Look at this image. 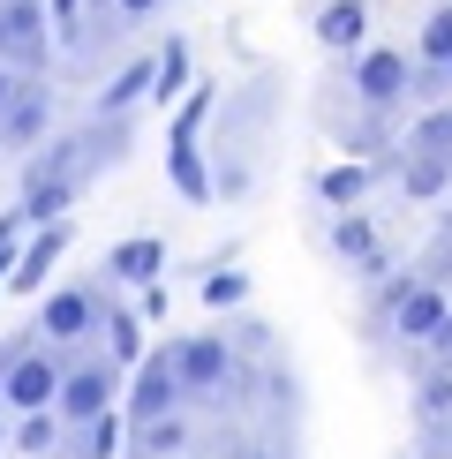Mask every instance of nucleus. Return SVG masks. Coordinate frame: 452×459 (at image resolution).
Masks as SVG:
<instances>
[{
  "instance_id": "f257e3e1",
  "label": "nucleus",
  "mask_w": 452,
  "mask_h": 459,
  "mask_svg": "<svg viewBox=\"0 0 452 459\" xmlns=\"http://www.w3.org/2000/svg\"><path fill=\"white\" fill-rule=\"evenodd\" d=\"M128 159V113L113 121V113H99L91 128H68V136H46L30 151V166H23V212L30 226H53V219H68V204L83 196L91 181L106 174V166H121Z\"/></svg>"
},
{
  "instance_id": "f03ea898",
  "label": "nucleus",
  "mask_w": 452,
  "mask_h": 459,
  "mask_svg": "<svg viewBox=\"0 0 452 459\" xmlns=\"http://www.w3.org/2000/svg\"><path fill=\"white\" fill-rule=\"evenodd\" d=\"M347 99H362L369 113H400L407 99H422V61L407 46H362L347 61Z\"/></svg>"
},
{
  "instance_id": "7ed1b4c3",
  "label": "nucleus",
  "mask_w": 452,
  "mask_h": 459,
  "mask_svg": "<svg viewBox=\"0 0 452 459\" xmlns=\"http://www.w3.org/2000/svg\"><path fill=\"white\" fill-rule=\"evenodd\" d=\"M212 106H219V91H212V83H196V91L181 99L174 128H166V174H174V188H181L188 204H212V196H219V174L204 166V151H196L204 121H212Z\"/></svg>"
},
{
  "instance_id": "20e7f679",
  "label": "nucleus",
  "mask_w": 452,
  "mask_h": 459,
  "mask_svg": "<svg viewBox=\"0 0 452 459\" xmlns=\"http://www.w3.org/2000/svg\"><path fill=\"white\" fill-rule=\"evenodd\" d=\"M30 324H38L46 347H83V339H99L106 332V272L83 279V286H53Z\"/></svg>"
},
{
  "instance_id": "39448f33",
  "label": "nucleus",
  "mask_w": 452,
  "mask_h": 459,
  "mask_svg": "<svg viewBox=\"0 0 452 459\" xmlns=\"http://www.w3.org/2000/svg\"><path fill=\"white\" fill-rule=\"evenodd\" d=\"M166 354H174V369H181L188 399H226V392H241V354L226 347L219 332H188V339H166Z\"/></svg>"
},
{
  "instance_id": "423d86ee",
  "label": "nucleus",
  "mask_w": 452,
  "mask_h": 459,
  "mask_svg": "<svg viewBox=\"0 0 452 459\" xmlns=\"http://www.w3.org/2000/svg\"><path fill=\"white\" fill-rule=\"evenodd\" d=\"M121 377H128V369H121L113 354H75V361H68V385H61V399H53V407H61V422L83 429V422H99V414H113Z\"/></svg>"
},
{
  "instance_id": "0eeeda50",
  "label": "nucleus",
  "mask_w": 452,
  "mask_h": 459,
  "mask_svg": "<svg viewBox=\"0 0 452 459\" xmlns=\"http://www.w3.org/2000/svg\"><path fill=\"white\" fill-rule=\"evenodd\" d=\"M53 38H61V23H53L46 0H0V61H15L23 75H46Z\"/></svg>"
},
{
  "instance_id": "6e6552de",
  "label": "nucleus",
  "mask_w": 452,
  "mask_h": 459,
  "mask_svg": "<svg viewBox=\"0 0 452 459\" xmlns=\"http://www.w3.org/2000/svg\"><path fill=\"white\" fill-rule=\"evenodd\" d=\"M68 347H46V339H38V347L15 361L8 369V385H0V407L8 414H38V407H53V399H61V385H68Z\"/></svg>"
},
{
  "instance_id": "1a4fd4ad",
  "label": "nucleus",
  "mask_w": 452,
  "mask_h": 459,
  "mask_svg": "<svg viewBox=\"0 0 452 459\" xmlns=\"http://www.w3.org/2000/svg\"><path fill=\"white\" fill-rule=\"evenodd\" d=\"M188 407V385H181V369H174V354H143L136 369H128V422H159V414H181Z\"/></svg>"
},
{
  "instance_id": "9d476101",
  "label": "nucleus",
  "mask_w": 452,
  "mask_h": 459,
  "mask_svg": "<svg viewBox=\"0 0 452 459\" xmlns=\"http://www.w3.org/2000/svg\"><path fill=\"white\" fill-rule=\"evenodd\" d=\"M325 248L339 264H347L362 286H377V279H392V256H385V241H377V219L369 212H332V226H325Z\"/></svg>"
},
{
  "instance_id": "9b49d317",
  "label": "nucleus",
  "mask_w": 452,
  "mask_h": 459,
  "mask_svg": "<svg viewBox=\"0 0 452 459\" xmlns=\"http://www.w3.org/2000/svg\"><path fill=\"white\" fill-rule=\"evenodd\" d=\"M46 128H53V83L46 75H23L15 99H8V113H0V151H38Z\"/></svg>"
},
{
  "instance_id": "f8f14e48",
  "label": "nucleus",
  "mask_w": 452,
  "mask_h": 459,
  "mask_svg": "<svg viewBox=\"0 0 452 459\" xmlns=\"http://www.w3.org/2000/svg\"><path fill=\"white\" fill-rule=\"evenodd\" d=\"M452 316V294H445V279H414V294L400 301V316H392V339L400 347H422L430 332Z\"/></svg>"
},
{
  "instance_id": "ddd939ff",
  "label": "nucleus",
  "mask_w": 452,
  "mask_h": 459,
  "mask_svg": "<svg viewBox=\"0 0 452 459\" xmlns=\"http://www.w3.org/2000/svg\"><path fill=\"white\" fill-rule=\"evenodd\" d=\"M68 241H75V226H68V219H53V226H30V241H23V264H15L8 294H38V286H46V272L68 256Z\"/></svg>"
},
{
  "instance_id": "4468645a",
  "label": "nucleus",
  "mask_w": 452,
  "mask_h": 459,
  "mask_svg": "<svg viewBox=\"0 0 452 459\" xmlns=\"http://www.w3.org/2000/svg\"><path fill=\"white\" fill-rule=\"evenodd\" d=\"M99 272H106L113 286H159V279H166V241H159V234H136V241H113Z\"/></svg>"
},
{
  "instance_id": "2eb2a0df",
  "label": "nucleus",
  "mask_w": 452,
  "mask_h": 459,
  "mask_svg": "<svg viewBox=\"0 0 452 459\" xmlns=\"http://www.w3.org/2000/svg\"><path fill=\"white\" fill-rule=\"evenodd\" d=\"M309 30H317V46H325V53H362V30H369V8H362V0H317V15H309Z\"/></svg>"
},
{
  "instance_id": "dca6fc26",
  "label": "nucleus",
  "mask_w": 452,
  "mask_h": 459,
  "mask_svg": "<svg viewBox=\"0 0 452 459\" xmlns=\"http://www.w3.org/2000/svg\"><path fill=\"white\" fill-rule=\"evenodd\" d=\"M377 174H385V159H339V166L317 174V204H325V212H354Z\"/></svg>"
},
{
  "instance_id": "f3484780",
  "label": "nucleus",
  "mask_w": 452,
  "mask_h": 459,
  "mask_svg": "<svg viewBox=\"0 0 452 459\" xmlns=\"http://www.w3.org/2000/svg\"><path fill=\"white\" fill-rule=\"evenodd\" d=\"M392 181H400L407 188V196H445V188H452V159H445V151H392Z\"/></svg>"
},
{
  "instance_id": "a211bd4d",
  "label": "nucleus",
  "mask_w": 452,
  "mask_h": 459,
  "mask_svg": "<svg viewBox=\"0 0 452 459\" xmlns=\"http://www.w3.org/2000/svg\"><path fill=\"white\" fill-rule=\"evenodd\" d=\"M414 61H422V99H430V91H445V68H452V0H445V8H430L422 38H414Z\"/></svg>"
},
{
  "instance_id": "6ab92c4d",
  "label": "nucleus",
  "mask_w": 452,
  "mask_h": 459,
  "mask_svg": "<svg viewBox=\"0 0 452 459\" xmlns=\"http://www.w3.org/2000/svg\"><path fill=\"white\" fill-rule=\"evenodd\" d=\"M151 83H159V53H136V61H121V75L99 91V113H136V99H151Z\"/></svg>"
},
{
  "instance_id": "aec40b11",
  "label": "nucleus",
  "mask_w": 452,
  "mask_h": 459,
  "mask_svg": "<svg viewBox=\"0 0 452 459\" xmlns=\"http://www.w3.org/2000/svg\"><path fill=\"white\" fill-rule=\"evenodd\" d=\"M106 354L121 361V369L143 361V309H128V301L113 294V279H106Z\"/></svg>"
},
{
  "instance_id": "412c9836",
  "label": "nucleus",
  "mask_w": 452,
  "mask_h": 459,
  "mask_svg": "<svg viewBox=\"0 0 452 459\" xmlns=\"http://www.w3.org/2000/svg\"><path fill=\"white\" fill-rule=\"evenodd\" d=\"M181 452H188V414L128 422V459H181Z\"/></svg>"
},
{
  "instance_id": "4be33fe9",
  "label": "nucleus",
  "mask_w": 452,
  "mask_h": 459,
  "mask_svg": "<svg viewBox=\"0 0 452 459\" xmlns=\"http://www.w3.org/2000/svg\"><path fill=\"white\" fill-rule=\"evenodd\" d=\"M414 422L452 429V361H430V369L414 377Z\"/></svg>"
},
{
  "instance_id": "5701e85b",
  "label": "nucleus",
  "mask_w": 452,
  "mask_h": 459,
  "mask_svg": "<svg viewBox=\"0 0 452 459\" xmlns=\"http://www.w3.org/2000/svg\"><path fill=\"white\" fill-rule=\"evenodd\" d=\"M61 437H68V422H61V407H38V414H15V452H23V459H46V452H61Z\"/></svg>"
},
{
  "instance_id": "b1692460",
  "label": "nucleus",
  "mask_w": 452,
  "mask_h": 459,
  "mask_svg": "<svg viewBox=\"0 0 452 459\" xmlns=\"http://www.w3.org/2000/svg\"><path fill=\"white\" fill-rule=\"evenodd\" d=\"M407 151H445L452 159V106H422L407 121Z\"/></svg>"
},
{
  "instance_id": "393cba45",
  "label": "nucleus",
  "mask_w": 452,
  "mask_h": 459,
  "mask_svg": "<svg viewBox=\"0 0 452 459\" xmlns=\"http://www.w3.org/2000/svg\"><path fill=\"white\" fill-rule=\"evenodd\" d=\"M181 91H188V38H166V53H159V83H151V106L181 99Z\"/></svg>"
},
{
  "instance_id": "a878e982",
  "label": "nucleus",
  "mask_w": 452,
  "mask_h": 459,
  "mask_svg": "<svg viewBox=\"0 0 452 459\" xmlns=\"http://www.w3.org/2000/svg\"><path fill=\"white\" fill-rule=\"evenodd\" d=\"M23 241H30V212L15 204V212H0V294H8L15 264H23Z\"/></svg>"
},
{
  "instance_id": "bb28decb",
  "label": "nucleus",
  "mask_w": 452,
  "mask_h": 459,
  "mask_svg": "<svg viewBox=\"0 0 452 459\" xmlns=\"http://www.w3.org/2000/svg\"><path fill=\"white\" fill-rule=\"evenodd\" d=\"M241 301H249V272L212 264V272H204V309H241Z\"/></svg>"
},
{
  "instance_id": "cd10ccee",
  "label": "nucleus",
  "mask_w": 452,
  "mask_h": 459,
  "mask_svg": "<svg viewBox=\"0 0 452 459\" xmlns=\"http://www.w3.org/2000/svg\"><path fill=\"white\" fill-rule=\"evenodd\" d=\"M113 452H121V414H99V422L75 429V452L68 459H113Z\"/></svg>"
},
{
  "instance_id": "c85d7f7f",
  "label": "nucleus",
  "mask_w": 452,
  "mask_h": 459,
  "mask_svg": "<svg viewBox=\"0 0 452 459\" xmlns=\"http://www.w3.org/2000/svg\"><path fill=\"white\" fill-rule=\"evenodd\" d=\"M430 361H452V316H445V324H438V332H430V339H422V369H430Z\"/></svg>"
},
{
  "instance_id": "c756f323",
  "label": "nucleus",
  "mask_w": 452,
  "mask_h": 459,
  "mask_svg": "<svg viewBox=\"0 0 452 459\" xmlns=\"http://www.w3.org/2000/svg\"><path fill=\"white\" fill-rule=\"evenodd\" d=\"M159 8H166V0H113V15H121V30H128V23H143V15H159Z\"/></svg>"
},
{
  "instance_id": "7c9ffc66",
  "label": "nucleus",
  "mask_w": 452,
  "mask_h": 459,
  "mask_svg": "<svg viewBox=\"0 0 452 459\" xmlns=\"http://www.w3.org/2000/svg\"><path fill=\"white\" fill-rule=\"evenodd\" d=\"M15 83H23V68H15V61H0V113H8V99H15Z\"/></svg>"
},
{
  "instance_id": "2f4dec72",
  "label": "nucleus",
  "mask_w": 452,
  "mask_h": 459,
  "mask_svg": "<svg viewBox=\"0 0 452 459\" xmlns=\"http://www.w3.org/2000/svg\"><path fill=\"white\" fill-rule=\"evenodd\" d=\"M234 459H287V452H272V445H241Z\"/></svg>"
},
{
  "instance_id": "473e14b6",
  "label": "nucleus",
  "mask_w": 452,
  "mask_h": 459,
  "mask_svg": "<svg viewBox=\"0 0 452 459\" xmlns=\"http://www.w3.org/2000/svg\"><path fill=\"white\" fill-rule=\"evenodd\" d=\"M181 459H212V452H181Z\"/></svg>"
},
{
  "instance_id": "72a5a7b5",
  "label": "nucleus",
  "mask_w": 452,
  "mask_h": 459,
  "mask_svg": "<svg viewBox=\"0 0 452 459\" xmlns=\"http://www.w3.org/2000/svg\"><path fill=\"white\" fill-rule=\"evenodd\" d=\"M91 8H113V0H91Z\"/></svg>"
},
{
  "instance_id": "f704fd0d",
  "label": "nucleus",
  "mask_w": 452,
  "mask_h": 459,
  "mask_svg": "<svg viewBox=\"0 0 452 459\" xmlns=\"http://www.w3.org/2000/svg\"><path fill=\"white\" fill-rule=\"evenodd\" d=\"M445 91H452V68H445Z\"/></svg>"
},
{
  "instance_id": "c9c22d12",
  "label": "nucleus",
  "mask_w": 452,
  "mask_h": 459,
  "mask_svg": "<svg viewBox=\"0 0 452 459\" xmlns=\"http://www.w3.org/2000/svg\"><path fill=\"white\" fill-rule=\"evenodd\" d=\"M445 226H452V219H445Z\"/></svg>"
}]
</instances>
